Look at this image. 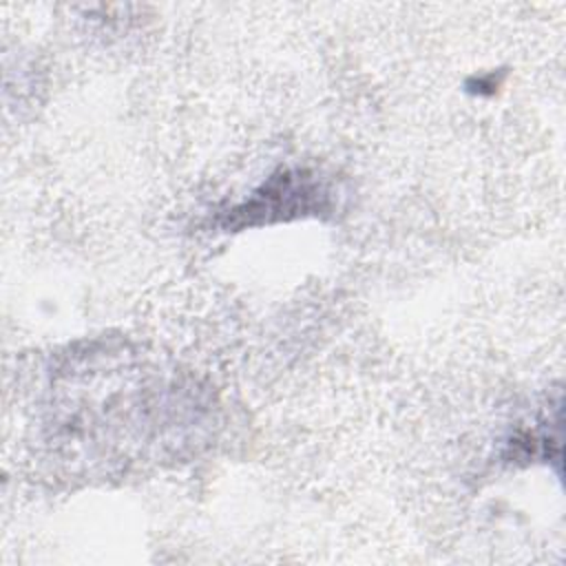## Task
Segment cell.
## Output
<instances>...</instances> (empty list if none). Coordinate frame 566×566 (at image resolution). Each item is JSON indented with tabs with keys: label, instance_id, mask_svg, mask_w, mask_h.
Wrapping results in <instances>:
<instances>
[{
	"label": "cell",
	"instance_id": "1",
	"mask_svg": "<svg viewBox=\"0 0 566 566\" xmlns=\"http://www.w3.org/2000/svg\"><path fill=\"white\" fill-rule=\"evenodd\" d=\"M318 197V186L305 172L283 170L281 175L272 177L250 201L232 210V217H241V223H252L259 214H263V221L281 219L287 212L314 208Z\"/></svg>",
	"mask_w": 566,
	"mask_h": 566
}]
</instances>
